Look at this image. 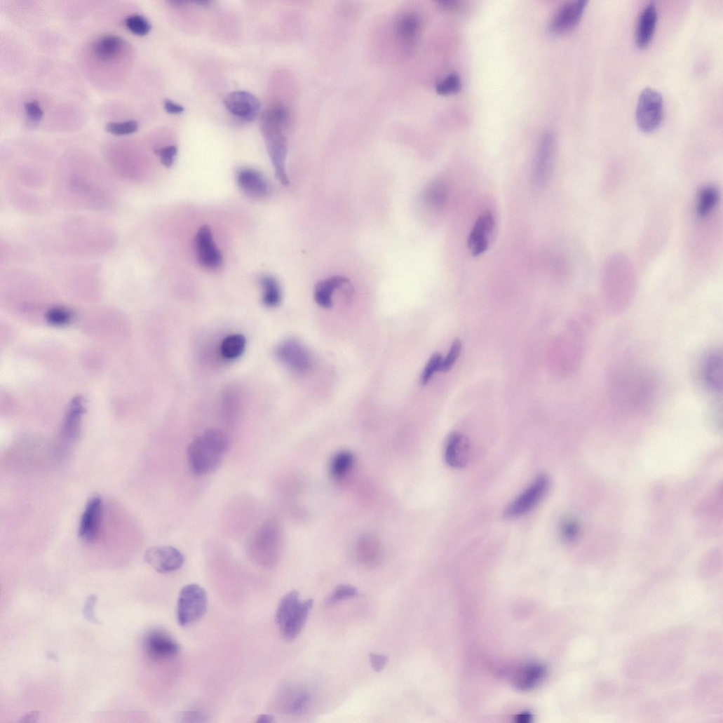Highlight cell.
Segmentation results:
<instances>
[{"mask_svg":"<svg viewBox=\"0 0 723 723\" xmlns=\"http://www.w3.org/2000/svg\"><path fill=\"white\" fill-rule=\"evenodd\" d=\"M126 26L133 34L139 36L147 35L151 29L147 20L139 15L128 17L126 20Z\"/></svg>","mask_w":723,"mask_h":723,"instance_id":"d6a6232c","label":"cell"},{"mask_svg":"<svg viewBox=\"0 0 723 723\" xmlns=\"http://www.w3.org/2000/svg\"><path fill=\"white\" fill-rule=\"evenodd\" d=\"M313 600H299L297 590L285 595L280 601L276 614V621L283 637L287 641L296 639L305 625Z\"/></svg>","mask_w":723,"mask_h":723,"instance_id":"3957f363","label":"cell"},{"mask_svg":"<svg viewBox=\"0 0 723 723\" xmlns=\"http://www.w3.org/2000/svg\"><path fill=\"white\" fill-rule=\"evenodd\" d=\"M450 191L447 183L443 180H437L426 188L423 201L426 208L438 212L444 210L449 201Z\"/></svg>","mask_w":723,"mask_h":723,"instance_id":"44dd1931","label":"cell"},{"mask_svg":"<svg viewBox=\"0 0 723 723\" xmlns=\"http://www.w3.org/2000/svg\"><path fill=\"white\" fill-rule=\"evenodd\" d=\"M532 718V715L528 713L521 714L516 717V721L520 722H530Z\"/></svg>","mask_w":723,"mask_h":723,"instance_id":"c3c4849f","label":"cell"},{"mask_svg":"<svg viewBox=\"0 0 723 723\" xmlns=\"http://www.w3.org/2000/svg\"><path fill=\"white\" fill-rule=\"evenodd\" d=\"M227 109L234 116L248 122L257 119L261 112L259 100L246 91L234 92L224 100Z\"/></svg>","mask_w":723,"mask_h":723,"instance_id":"4fadbf2b","label":"cell"},{"mask_svg":"<svg viewBox=\"0 0 723 723\" xmlns=\"http://www.w3.org/2000/svg\"><path fill=\"white\" fill-rule=\"evenodd\" d=\"M97 600V595H88L86 597V601L84 602V605H83V607L82 612H83V617L85 618V619H86V621L87 622L93 623V624H95V625H100V623L99 621V619L96 617V616L95 614V610H94L95 609V603H96Z\"/></svg>","mask_w":723,"mask_h":723,"instance_id":"f35d334b","label":"cell"},{"mask_svg":"<svg viewBox=\"0 0 723 723\" xmlns=\"http://www.w3.org/2000/svg\"><path fill=\"white\" fill-rule=\"evenodd\" d=\"M311 700V694L306 689L294 687L286 690L280 701L284 711L296 715L305 712Z\"/></svg>","mask_w":723,"mask_h":723,"instance_id":"603a6c76","label":"cell"},{"mask_svg":"<svg viewBox=\"0 0 723 723\" xmlns=\"http://www.w3.org/2000/svg\"><path fill=\"white\" fill-rule=\"evenodd\" d=\"M281 546V533L278 524L269 520L258 528L251 537L248 552L258 563L269 565L276 560Z\"/></svg>","mask_w":723,"mask_h":723,"instance_id":"277c9868","label":"cell"},{"mask_svg":"<svg viewBox=\"0 0 723 723\" xmlns=\"http://www.w3.org/2000/svg\"><path fill=\"white\" fill-rule=\"evenodd\" d=\"M355 462L354 456L348 451L335 455L330 464V472L336 479H342L351 471Z\"/></svg>","mask_w":723,"mask_h":723,"instance_id":"f1b7e54d","label":"cell"},{"mask_svg":"<svg viewBox=\"0 0 723 723\" xmlns=\"http://www.w3.org/2000/svg\"><path fill=\"white\" fill-rule=\"evenodd\" d=\"M370 659L372 668L377 673L381 671L388 662L387 656L374 653L370 654Z\"/></svg>","mask_w":723,"mask_h":723,"instance_id":"b9f144b4","label":"cell"},{"mask_svg":"<svg viewBox=\"0 0 723 723\" xmlns=\"http://www.w3.org/2000/svg\"><path fill=\"white\" fill-rule=\"evenodd\" d=\"M83 413V403L80 398L74 399L67 412L62 427V435L69 441H74L79 433L80 422Z\"/></svg>","mask_w":723,"mask_h":723,"instance_id":"d4e9b609","label":"cell"},{"mask_svg":"<svg viewBox=\"0 0 723 723\" xmlns=\"http://www.w3.org/2000/svg\"><path fill=\"white\" fill-rule=\"evenodd\" d=\"M237 180L242 191L252 198H262L269 194L268 181L262 173L254 169L241 170L238 174Z\"/></svg>","mask_w":723,"mask_h":723,"instance_id":"d6986e66","label":"cell"},{"mask_svg":"<svg viewBox=\"0 0 723 723\" xmlns=\"http://www.w3.org/2000/svg\"><path fill=\"white\" fill-rule=\"evenodd\" d=\"M144 648L147 655L156 661H165L176 656L180 650L179 644L167 633L154 630L144 639Z\"/></svg>","mask_w":723,"mask_h":723,"instance_id":"7c38bea8","label":"cell"},{"mask_svg":"<svg viewBox=\"0 0 723 723\" xmlns=\"http://www.w3.org/2000/svg\"><path fill=\"white\" fill-rule=\"evenodd\" d=\"M719 196V191L714 186L708 185L700 189L696 208L698 219H705L711 215L718 203Z\"/></svg>","mask_w":723,"mask_h":723,"instance_id":"484cf974","label":"cell"},{"mask_svg":"<svg viewBox=\"0 0 723 723\" xmlns=\"http://www.w3.org/2000/svg\"><path fill=\"white\" fill-rule=\"evenodd\" d=\"M124 47L123 39L109 34L97 39L92 46V52L100 60L109 61L119 56Z\"/></svg>","mask_w":723,"mask_h":723,"instance_id":"7402d4cb","label":"cell"},{"mask_svg":"<svg viewBox=\"0 0 723 723\" xmlns=\"http://www.w3.org/2000/svg\"><path fill=\"white\" fill-rule=\"evenodd\" d=\"M144 560L157 572L166 574L180 569L184 563V557L174 547L156 546L145 552Z\"/></svg>","mask_w":723,"mask_h":723,"instance_id":"30bf717a","label":"cell"},{"mask_svg":"<svg viewBox=\"0 0 723 723\" xmlns=\"http://www.w3.org/2000/svg\"><path fill=\"white\" fill-rule=\"evenodd\" d=\"M161 159L163 165L167 168L173 165L177 154V148L175 146L164 147L155 151Z\"/></svg>","mask_w":723,"mask_h":723,"instance_id":"ab89813d","label":"cell"},{"mask_svg":"<svg viewBox=\"0 0 723 723\" xmlns=\"http://www.w3.org/2000/svg\"><path fill=\"white\" fill-rule=\"evenodd\" d=\"M664 116V103L661 93L653 88L642 90L637 103L636 120L644 133H651L661 125Z\"/></svg>","mask_w":723,"mask_h":723,"instance_id":"8992f818","label":"cell"},{"mask_svg":"<svg viewBox=\"0 0 723 723\" xmlns=\"http://www.w3.org/2000/svg\"><path fill=\"white\" fill-rule=\"evenodd\" d=\"M205 716L198 712H187L182 714V722H203Z\"/></svg>","mask_w":723,"mask_h":723,"instance_id":"ee69618b","label":"cell"},{"mask_svg":"<svg viewBox=\"0 0 723 723\" xmlns=\"http://www.w3.org/2000/svg\"><path fill=\"white\" fill-rule=\"evenodd\" d=\"M469 456L470 445L468 439L457 432L450 434L445 452L447 464L454 468H463L467 464Z\"/></svg>","mask_w":723,"mask_h":723,"instance_id":"ac0fdd59","label":"cell"},{"mask_svg":"<svg viewBox=\"0 0 723 723\" xmlns=\"http://www.w3.org/2000/svg\"><path fill=\"white\" fill-rule=\"evenodd\" d=\"M25 109L28 119L34 122H39L43 116V112L41 109L39 102L36 101H32L27 102L25 106Z\"/></svg>","mask_w":723,"mask_h":723,"instance_id":"60d3db41","label":"cell"},{"mask_svg":"<svg viewBox=\"0 0 723 723\" xmlns=\"http://www.w3.org/2000/svg\"><path fill=\"white\" fill-rule=\"evenodd\" d=\"M658 21V10L654 2L649 3L640 14L636 31V43L640 48L647 46L653 39Z\"/></svg>","mask_w":723,"mask_h":723,"instance_id":"ffe728a7","label":"cell"},{"mask_svg":"<svg viewBox=\"0 0 723 723\" xmlns=\"http://www.w3.org/2000/svg\"><path fill=\"white\" fill-rule=\"evenodd\" d=\"M274 722V718L272 715L268 714H263L258 717L257 722L259 723H271Z\"/></svg>","mask_w":723,"mask_h":723,"instance_id":"7dc6e473","label":"cell"},{"mask_svg":"<svg viewBox=\"0 0 723 723\" xmlns=\"http://www.w3.org/2000/svg\"><path fill=\"white\" fill-rule=\"evenodd\" d=\"M276 356L282 363L299 373L306 372L313 366L311 354L296 339H287L281 342L276 348Z\"/></svg>","mask_w":723,"mask_h":723,"instance_id":"ba28073f","label":"cell"},{"mask_svg":"<svg viewBox=\"0 0 723 723\" xmlns=\"http://www.w3.org/2000/svg\"><path fill=\"white\" fill-rule=\"evenodd\" d=\"M462 349V344L459 339H455L451 346L447 357L443 359L441 372H447L450 371L456 361L459 358Z\"/></svg>","mask_w":723,"mask_h":723,"instance_id":"8d00e7d4","label":"cell"},{"mask_svg":"<svg viewBox=\"0 0 723 723\" xmlns=\"http://www.w3.org/2000/svg\"><path fill=\"white\" fill-rule=\"evenodd\" d=\"M289 121L290 116L278 108L268 109L261 118L262 131L275 168L276 177L284 186L289 184L285 165L287 147L284 136Z\"/></svg>","mask_w":723,"mask_h":723,"instance_id":"7a4b0ae2","label":"cell"},{"mask_svg":"<svg viewBox=\"0 0 723 723\" xmlns=\"http://www.w3.org/2000/svg\"><path fill=\"white\" fill-rule=\"evenodd\" d=\"M102 500L95 496L90 498L86 505L81 515L79 527V537L86 542L95 541L99 536L101 516Z\"/></svg>","mask_w":723,"mask_h":723,"instance_id":"5bb4252c","label":"cell"},{"mask_svg":"<svg viewBox=\"0 0 723 723\" xmlns=\"http://www.w3.org/2000/svg\"><path fill=\"white\" fill-rule=\"evenodd\" d=\"M349 283L348 279L336 276L318 283L315 290V299L322 307L330 309L333 306V295L339 288Z\"/></svg>","mask_w":723,"mask_h":723,"instance_id":"cb8c5ba5","label":"cell"},{"mask_svg":"<svg viewBox=\"0 0 723 723\" xmlns=\"http://www.w3.org/2000/svg\"><path fill=\"white\" fill-rule=\"evenodd\" d=\"M358 590L351 585L343 584L339 586L328 599L329 603H336L346 599L357 596Z\"/></svg>","mask_w":723,"mask_h":723,"instance_id":"74e56055","label":"cell"},{"mask_svg":"<svg viewBox=\"0 0 723 723\" xmlns=\"http://www.w3.org/2000/svg\"><path fill=\"white\" fill-rule=\"evenodd\" d=\"M461 88L460 77L457 74H452L437 85L436 90L439 95H449L459 92Z\"/></svg>","mask_w":723,"mask_h":723,"instance_id":"836d02e7","label":"cell"},{"mask_svg":"<svg viewBox=\"0 0 723 723\" xmlns=\"http://www.w3.org/2000/svg\"><path fill=\"white\" fill-rule=\"evenodd\" d=\"M494 227L495 220L491 212H485L478 217L468 241V248L474 257L480 256L487 250Z\"/></svg>","mask_w":723,"mask_h":723,"instance_id":"9a60e30c","label":"cell"},{"mask_svg":"<svg viewBox=\"0 0 723 723\" xmlns=\"http://www.w3.org/2000/svg\"><path fill=\"white\" fill-rule=\"evenodd\" d=\"M246 339L241 335H234L227 337L221 347L222 356L227 360H235L245 351Z\"/></svg>","mask_w":723,"mask_h":723,"instance_id":"4dcf8cb0","label":"cell"},{"mask_svg":"<svg viewBox=\"0 0 723 723\" xmlns=\"http://www.w3.org/2000/svg\"><path fill=\"white\" fill-rule=\"evenodd\" d=\"M701 377L705 386L715 392H721L723 384V360L720 351H712L705 358Z\"/></svg>","mask_w":723,"mask_h":723,"instance_id":"e0dca14e","label":"cell"},{"mask_svg":"<svg viewBox=\"0 0 723 723\" xmlns=\"http://www.w3.org/2000/svg\"><path fill=\"white\" fill-rule=\"evenodd\" d=\"M208 597L205 590L197 584H189L181 590L177 608V622L187 627L200 619L208 609Z\"/></svg>","mask_w":723,"mask_h":723,"instance_id":"5b68a950","label":"cell"},{"mask_svg":"<svg viewBox=\"0 0 723 723\" xmlns=\"http://www.w3.org/2000/svg\"><path fill=\"white\" fill-rule=\"evenodd\" d=\"M139 129V124L135 121L121 123H111L107 125L106 130L114 135H128L135 133Z\"/></svg>","mask_w":723,"mask_h":723,"instance_id":"e575fe53","label":"cell"},{"mask_svg":"<svg viewBox=\"0 0 723 723\" xmlns=\"http://www.w3.org/2000/svg\"><path fill=\"white\" fill-rule=\"evenodd\" d=\"M229 449L227 434L219 429L205 431L194 439L187 450V464L191 473L203 476L216 471L222 465Z\"/></svg>","mask_w":723,"mask_h":723,"instance_id":"6da1fadb","label":"cell"},{"mask_svg":"<svg viewBox=\"0 0 723 723\" xmlns=\"http://www.w3.org/2000/svg\"><path fill=\"white\" fill-rule=\"evenodd\" d=\"M39 712H37V711H32V712H30L27 713L24 717H22V719L20 720V722H35L37 720V719L39 718Z\"/></svg>","mask_w":723,"mask_h":723,"instance_id":"bcb514c9","label":"cell"},{"mask_svg":"<svg viewBox=\"0 0 723 723\" xmlns=\"http://www.w3.org/2000/svg\"><path fill=\"white\" fill-rule=\"evenodd\" d=\"M421 22L414 15H407L399 20L397 32L400 38L407 42L414 41L419 34Z\"/></svg>","mask_w":723,"mask_h":723,"instance_id":"83f0119b","label":"cell"},{"mask_svg":"<svg viewBox=\"0 0 723 723\" xmlns=\"http://www.w3.org/2000/svg\"><path fill=\"white\" fill-rule=\"evenodd\" d=\"M586 4V0H574L563 6L552 22L553 32L563 33L574 28L579 22Z\"/></svg>","mask_w":723,"mask_h":723,"instance_id":"2e32d148","label":"cell"},{"mask_svg":"<svg viewBox=\"0 0 723 723\" xmlns=\"http://www.w3.org/2000/svg\"><path fill=\"white\" fill-rule=\"evenodd\" d=\"M555 151V138L546 134L542 139L534 161L533 179L538 186H544L551 176Z\"/></svg>","mask_w":723,"mask_h":723,"instance_id":"8fae6325","label":"cell"},{"mask_svg":"<svg viewBox=\"0 0 723 723\" xmlns=\"http://www.w3.org/2000/svg\"><path fill=\"white\" fill-rule=\"evenodd\" d=\"M550 487V479L546 475H540L518 498L511 502L504 511L506 519L519 518L524 515L544 497Z\"/></svg>","mask_w":723,"mask_h":723,"instance_id":"52a82bcc","label":"cell"},{"mask_svg":"<svg viewBox=\"0 0 723 723\" xmlns=\"http://www.w3.org/2000/svg\"><path fill=\"white\" fill-rule=\"evenodd\" d=\"M74 316L69 309L56 306L50 309L46 316L47 322L56 327H62L72 323Z\"/></svg>","mask_w":723,"mask_h":723,"instance_id":"1f68e13d","label":"cell"},{"mask_svg":"<svg viewBox=\"0 0 723 723\" xmlns=\"http://www.w3.org/2000/svg\"><path fill=\"white\" fill-rule=\"evenodd\" d=\"M562 534L566 541L574 540L577 534V526L572 521L565 522L562 527Z\"/></svg>","mask_w":723,"mask_h":723,"instance_id":"7bdbcfd3","label":"cell"},{"mask_svg":"<svg viewBox=\"0 0 723 723\" xmlns=\"http://www.w3.org/2000/svg\"><path fill=\"white\" fill-rule=\"evenodd\" d=\"M546 674L545 668L539 664H530L520 670L516 677V685L522 690H528L536 687L543 680Z\"/></svg>","mask_w":723,"mask_h":723,"instance_id":"4316f807","label":"cell"},{"mask_svg":"<svg viewBox=\"0 0 723 723\" xmlns=\"http://www.w3.org/2000/svg\"><path fill=\"white\" fill-rule=\"evenodd\" d=\"M195 250L198 264L210 270H217L223 264V256L217 248L210 228L202 226L195 238Z\"/></svg>","mask_w":723,"mask_h":723,"instance_id":"9c48e42d","label":"cell"},{"mask_svg":"<svg viewBox=\"0 0 723 723\" xmlns=\"http://www.w3.org/2000/svg\"><path fill=\"white\" fill-rule=\"evenodd\" d=\"M261 285L263 289L262 301L269 307L278 306L282 299L281 286L274 278L264 276L261 280Z\"/></svg>","mask_w":723,"mask_h":723,"instance_id":"f546056e","label":"cell"},{"mask_svg":"<svg viewBox=\"0 0 723 723\" xmlns=\"http://www.w3.org/2000/svg\"><path fill=\"white\" fill-rule=\"evenodd\" d=\"M442 361L443 358L440 353H436L432 356L422 373V384H428L435 372H441Z\"/></svg>","mask_w":723,"mask_h":723,"instance_id":"d590c367","label":"cell"},{"mask_svg":"<svg viewBox=\"0 0 723 723\" xmlns=\"http://www.w3.org/2000/svg\"><path fill=\"white\" fill-rule=\"evenodd\" d=\"M164 104L165 111L170 114L177 115L184 111V107L169 100H165Z\"/></svg>","mask_w":723,"mask_h":723,"instance_id":"f6af8a7d","label":"cell"}]
</instances>
